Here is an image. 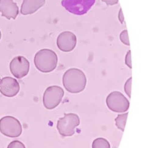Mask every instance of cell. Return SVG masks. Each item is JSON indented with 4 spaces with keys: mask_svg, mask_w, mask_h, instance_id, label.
I'll return each instance as SVG.
<instances>
[{
    "mask_svg": "<svg viewBox=\"0 0 156 148\" xmlns=\"http://www.w3.org/2000/svg\"><path fill=\"white\" fill-rule=\"evenodd\" d=\"M62 82L67 92L78 93L85 89L87 80L83 71L76 68H71L64 72Z\"/></svg>",
    "mask_w": 156,
    "mask_h": 148,
    "instance_id": "1",
    "label": "cell"
},
{
    "mask_svg": "<svg viewBox=\"0 0 156 148\" xmlns=\"http://www.w3.org/2000/svg\"><path fill=\"white\" fill-rule=\"evenodd\" d=\"M58 57L52 50L43 49L36 53L34 64L37 70L43 73H49L57 67Z\"/></svg>",
    "mask_w": 156,
    "mask_h": 148,
    "instance_id": "2",
    "label": "cell"
},
{
    "mask_svg": "<svg viewBox=\"0 0 156 148\" xmlns=\"http://www.w3.org/2000/svg\"><path fill=\"white\" fill-rule=\"evenodd\" d=\"M80 124V117L77 114H64V117L60 118L57 122L58 133L62 136H71L75 134V128Z\"/></svg>",
    "mask_w": 156,
    "mask_h": 148,
    "instance_id": "3",
    "label": "cell"
},
{
    "mask_svg": "<svg viewBox=\"0 0 156 148\" xmlns=\"http://www.w3.org/2000/svg\"><path fill=\"white\" fill-rule=\"evenodd\" d=\"M64 90L57 85H53L46 88L43 96V104L44 107L52 110L60 105L64 96Z\"/></svg>",
    "mask_w": 156,
    "mask_h": 148,
    "instance_id": "4",
    "label": "cell"
},
{
    "mask_svg": "<svg viewBox=\"0 0 156 148\" xmlns=\"http://www.w3.org/2000/svg\"><path fill=\"white\" fill-rule=\"evenodd\" d=\"M0 132L8 137H19L22 133L21 124L14 117L5 116L0 119Z\"/></svg>",
    "mask_w": 156,
    "mask_h": 148,
    "instance_id": "5",
    "label": "cell"
},
{
    "mask_svg": "<svg viewBox=\"0 0 156 148\" xmlns=\"http://www.w3.org/2000/svg\"><path fill=\"white\" fill-rule=\"evenodd\" d=\"M106 104L109 110L116 113L127 112L130 106L128 99L118 91H114L108 95Z\"/></svg>",
    "mask_w": 156,
    "mask_h": 148,
    "instance_id": "6",
    "label": "cell"
},
{
    "mask_svg": "<svg viewBox=\"0 0 156 148\" xmlns=\"http://www.w3.org/2000/svg\"><path fill=\"white\" fill-rule=\"evenodd\" d=\"M95 2V0H63L62 5L71 14L81 15L87 14Z\"/></svg>",
    "mask_w": 156,
    "mask_h": 148,
    "instance_id": "7",
    "label": "cell"
},
{
    "mask_svg": "<svg viewBox=\"0 0 156 148\" xmlns=\"http://www.w3.org/2000/svg\"><path fill=\"white\" fill-rule=\"evenodd\" d=\"M30 63L24 57H14L9 64V69L11 74L17 79H22L28 74Z\"/></svg>",
    "mask_w": 156,
    "mask_h": 148,
    "instance_id": "8",
    "label": "cell"
},
{
    "mask_svg": "<svg viewBox=\"0 0 156 148\" xmlns=\"http://www.w3.org/2000/svg\"><path fill=\"white\" fill-rule=\"evenodd\" d=\"M77 37L70 31H64L57 36V47L63 52H70L75 49L77 45Z\"/></svg>",
    "mask_w": 156,
    "mask_h": 148,
    "instance_id": "9",
    "label": "cell"
},
{
    "mask_svg": "<svg viewBox=\"0 0 156 148\" xmlns=\"http://www.w3.org/2000/svg\"><path fill=\"white\" fill-rule=\"evenodd\" d=\"M20 91V85L16 79L6 77L0 81V93L8 98L14 97Z\"/></svg>",
    "mask_w": 156,
    "mask_h": 148,
    "instance_id": "10",
    "label": "cell"
},
{
    "mask_svg": "<svg viewBox=\"0 0 156 148\" xmlns=\"http://www.w3.org/2000/svg\"><path fill=\"white\" fill-rule=\"evenodd\" d=\"M0 12L8 20L15 19L19 14V8L13 0H0Z\"/></svg>",
    "mask_w": 156,
    "mask_h": 148,
    "instance_id": "11",
    "label": "cell"
},
{
    "mask_svg": "<svg viewBox=\"0 0 156 148\" xmlns=\"http://www.w3.org/2000/svg\"><path fill=\"white\" fill-rule=\"evenodd\" d=\"M46 0H23L21 13L23 15L33 14L45 4Z\"/></svg>",
    "mask_w": 156,
    "mask_h": 148,
    "instance_id": "12",
    "label": "cell"
},
{
    "mask_svg": "<svg viewBox=\"0 0 156 148\" xmlns=\"http://www.w3.org/2000/svg\"><path fill=\"white\" fill-rule=\"evenodd\" d=\"M128 113L119 114L116 117V118L115 119L116 126L122 131H124L126 120L128 118Z\"/></svg>",
    "mask_w": 156,
    "mask_h": 148,
    "instance_id": "13",
    "label": "cell"
},
{
    "mask_svg": "<svg viewBox=\"0 0 156 148\" xmlns=\"http://www.w3.org/2000/svg\"><path fill=\"white\" fill-rule=\"evenodd\" d=\"M92 148H111V145L105 138H98L92 142Z\"/></svg>",
    "mask_w": 156,
    "mask_h": 148,
    "instance_id": "14",
    "label": "cell"
},
{
    "mask_svg": "<svg viewBox=\"0 0 156 148\" xmlns=\"http://www.w3.org/2000/svg\"><path fill=\"white\" fill-rule=\"evenodd\" d=\"M119 38H120L121 42L122 43H123L124 44L128 46H130L128 30L126 29L122 31V32L120 33V35H119Z\"/></svg>",
    "mask_w": 156,
    "mask_h": 148,
    "instance_id": "15",
    "label": "cell"
},
{
    "mask_svg": "<svg viewBox=\"0 0 156 148\" xmlns=\"http://www.w3.org/2000/svg\"><path fill=\"white\" fill-rule=\"evenodd\" d=\"M132 78L130 77L129 78L128 80L126 81V83L125 84L124 86V89H125V92L126 93V95H128V97L129 98H130L131 96V86H132Z\"/></svg>",
    "mask_w": 156,
    "mask_h": 148,
    "instance_id": "16",
    "label": "cell"
},
{
    "mask_svg": "<svg viewBox=\"0 0 156 148\" xmlns=\"http://www.w3.org/2000/svg\"><path fill=\"white\" fill-rule=\"evenodd\" d=\"M7 148H26V147L21 141L15 140L10 142L8 145Z\"/></svg>",
    "mask_w": 156,
    "mask_h": 148,
    "instance_id": "17",
    "label": "cell"
},
{
    "mask_svg": "<svg viewBox=\"0 0 156 148\" xmlns=\"http://www.w3.org/2000/svg\"><path fill=\"white\" fill-rule=\"evenodd\" d=\"M125 61L126 65L128 66V67L132 69V61H131V51L130 50H129L127 52L126 55L125 56Z\"/></svg>",
    "mask_w": 156,
    "mask_h": 148,
    "instance_id": "18",
    "label": "cell"
},
{
    "mask_svg": "<svg viewBox=\"0 0 156 148\" xmlns=\"http://www.w3.org/2000/svg\"><path fill=\"white\" fill-rule=\"evenodd\" d=\"M102 2H105L108 5H114L118 3V0H102Z\"/></svg>",
    "mask_w": 156,
    "mask_h": 148,
    "instance_id": "19",
    "label": "cell"
},
{
    "mask_svg": "<svg viewBox=\"0 0 156 148\" xmlns=\"http://www.w3.org/2000/svg\"><path fill=\"white\" fill-rule=\"evenodd\" d=\"M118 19L121 22V24H123L124 22H125V19H124V16H123L122 10L121 8H120V10H119V11L118 12Z\"/></svg>",
    "mask_w": 156,
    "mask_h": 148,
    "instance_id": "20",
    "label": "cell"
},
{
    "mask_svg": "<svg viewBox=\"0 0 156 148\" xmlns=\"http://www.w3.org/2000/svg\"><path fill=\"white\" fill-rule=\"evenodd\" d=\"M1 32L0 31V40H1Z\"/></svg>",
    "mask_w": 156,
    "mask_h": 148,
    "instance_id": "21",
    "label": "cell"
}]
</instances>
